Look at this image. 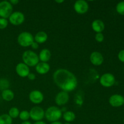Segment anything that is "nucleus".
I'll return each mask as SVG.
<instances>
[{"label": "nucleus", "instance_id": "nucleus-1", "mask_svg": "<svg viewBox=\"0 0 124 124\" xmlns=\"http://www.w3.org/2000/svg\"><path fill=\"white\" fill-rule=\"evenodd\" d=\"M53 81L62 91L70 92L73 91L78 85L76 76L69 70L64 69H58L53 75Z\"/></svg>", "mask_w": 124, "mask_h": 124}, {"label": "nucleus", "instance_id": "nucleus-2", "mask_svg": "<svg viewBox=\"0 0 124 124\" xmlns=\"http://www.w3.org/2000/svg\"><path fill=\"white\" fill-rule=\"evenodd\" d=\"M23 63L26 64L28 67H35L39 63L38 55L35 52L31 50H26L22 55Z\"/></svg>", "mask_w": 124, "mask_h": 124}, {"label": "nucleus", "instance_id": "nucleus-3", "mask_svg": "<svg viewBox=\"0 0 124 124\" xmlns=\"http://www.w3.org/2000/svg\"><path fill=\"white\" fill-rule=\"evenodd\" d=\"M62 117V110L56 106H51L45 111V117L51 122L58 121Z\"/></svg>", "mask_w": 124, "mask_h": 124}, {"label": "nucleus", "instance_id": "nucleus-4", "mask_svg": "<svg viewBox=\"0 0 124 124\" xmlns=\"http://www.w3.org/2000/svg\"><path fill=\"white\" fill-rule=\"evenodd\" d=\"M18 44L23 47H29L34 42V37L32 34L28 31L21 32L17 38Z\"/></svg>", "mask_w": 124, "mask_h": 124}, {"label": "nucleus", "instance_id": "nucleus-5", "mask_svg": "<svg viewBox=\"0 0 124 124\" xmlns=\"http://www.w3.org/2000/svg\"><path fill=\"white\" fill-rule=\"evenodd\" d=\"M13 13V6L8 1H2L0 2V18H9Z\"/></svg>", "mask_w": 124, "mask_h": 124}, {"label": "nucleus", "instance_id": "nucleus-6", "mask_svg": "<svg viewBox=\"0 0 124 124\" xmlns=\"http://www.w3.org/2000/svg\"><path fill=\"white\" fill-rule=\"evenodd\" d=\"M29 114L30 118L36 122L41 121L45 117V111L40 107L35 106L31 108L30 111H29Z\"/></svg>", "mask_w": 124, "mask_h": 124}, {"label": "nucleus", "instance_id": "nucleus-7", "mask_svg": "<svg viewBox=\"0 0 124 124\" xmlns=\"http://www.w3.org/2000/svg\"><path fill=\"white\" fill-rule=\"evenodd\" d=\"M99 82L102 86L108 88L115 85L116 82V78L113 74L110 73H106L101 76Z\"/></svg>", "mask_w": 124, "mask_h": 124}, {"label": "nucleus", "instance_id": "nucleus-8", "mask_svg": "<svg viewBox=\"0 0 124 124\" xmlns=\"http://www.w3.org/2000/svg\"><path fill=\"white\" fill-rule=\"evenodd\" d=\"M10 23L13 25H21L25 21V16L21 12H14L8 18Z\"/></svg>", "mask_w": 124, "mask_h": 124}, {"label": "nucleus", "instance_id": "nucleus-9", "mask_svg": "<svg viewBox=\"0 0 124 124\" xmlns=\"http://www.w3.org/2000/svg\"><path fill=\"white\" fill-rule=\"evenodd\" d=\"M89 8L88 2L84 0H78L74 4V10L78 14L87 13Z\"/></svg>", "mask_w": 124, "mask_h": 124}, {"label": "nucleus", "instance_id": "nucleus-10", "mask_svg": "<svg viewBox=\"0 0 124 124\" xmlns=\"http://www.w3.org/2000/svg\"><path fill=\"white\" fill-rule=\"evenodd\" d=\"M108 102L110 105L113 107H120L124 105V97L119 94H113L109 98Z\"/></svg>", "mask_w": 124, "mask_h": 124}, {"label": "nucleus", "instance_id": "nucleus-11", "mask_svg": "<svg viewBox=\"0 0 124 124\" xmlns=\"http://www.w3.org/2000/svg\"><path fill=\"white\" fill-rule=\"evenodd\" d=\"M29 99L34 104H39L44 101V94L40 91L35 90L29 94Z\"/></svg>", "mask_w": 124, "mask_h": 124}, {"label": "nucleus", "instance_id": "nucleus-12", "mask_svg": "<svg viewBox=\"0 0 124 124\" xmlns=\"http://www.w3.org/2000/svg\"><path fill=\"white\" fill-rule=\"evenodd\" d=\"M69 101V94L67 92L61 91L55 97V103L58 106H62L67 104Z\"/></svg>", "mask_w": 124, "mask_h": 124}, {"label": "nucleus", "instance_id": "nucleus-13", "mask_svg": "<svg viewBox=\"0 0 124 124\" xmlns=\"http://www.w3.org/2000/svg\"><path fill=\"white\" fill-rule=\"evenodd\" d=\"M90 60L93 65L99 66L104 62V56L99 52H93L90 56Z\"/></svg>", "mask_w": 124, "mask_h": 124}, {"label": "nucleus", "instance_id": "nucleus-14", "mask_svg": "<svg viewBox=\"0 0 124 124\" xmlns=\"http://www.w3.org/2000/svg\"><path fill=\"white\" fill-rule=\"evenodd\" d=\"M15 70L17 75L21 78L27 77L29 74L30 73L29 67L23 62H20L17 64Z\"/></svg>", "mask_w": 124, "mask_h": 124}, {"label": "nucleus", "instance_id": "nucleus-15", "mask_svg": "<svg viewBox=\"0 0 124 124\" xmlns=\"http://www.w3.org/2000/svg\"><path fill=\"white\" fill-rule=\"evenodd\" d=\"M35 69L38 73L40 75H46L50 71V67L48 63L41 62L35 66Z\"/></svg>", "mask_w": 124, "mask_h": 124}, {"label": "nucleus", "instance_id": "nucleus-16", "mask_svg": "<svg viewBox=\"0 0 124 124\" xmlns=\"http://www.w3.org/2000/svg\"><path fill=\"white\" fill-rule=\"evenodd\" d=\"M92 29L97 33H102L105 29V24L101 19H95L92 23Z\"/></svg>", "mask_w": 124, "mask_h": 124}, {"label": "nucleus", "instance_id": "nucleus-17", "mask_svg": "<svg viewBox=\"0 0 124 124\" xmlns=\"http://www.w3.org/2000/svg\"><path fill=\"white\" fill-rule=\"evenodd\" d=\"M51 52L47 48H44L41 50L39 54V59L42 62H47L51 58Z\"/></svg>", "mask_w": 124, "mask_h": 124}, {"label": "nucleus", "instance_id": "nucleus-18", "mask_svg": "<svg viewBox=\"0 0 124 124\" xmlns=\"http://www.w3.org/2000/svg\"><path fill=\"white\" fill-rule=\"evenodd\" d=\"M48 35L45 31H41L38 32L34 37V41L38 44H43L47 41Z\"/></svg>", "mask_w": 124, "mask_h": 124}, {"label": "nucleus", "instance_id": "nucleus-19", "mask_svg": "<svg viewBox=\"0 0 124 124\" xmlns=\"http://www.w3.org/2000/svg\"><path fill=\"white\" fill-rule=\"evenodd\" d=\"M1 96L4 101L10 102L13 100L15 97V94L12 90L10 89H6L2 91L1 93Z\"/></svg>", "mask_w": 124, "mask_h": 124}, {"label": "nucleus", "instance_id": "nucleus-20", "mask_svg": "<svg viewBox=\"0 0 124 124\" xmlns=\"http://www.w3.org/2000/svg\"><path fill=\"white\" fill-rule=\"evenodd\" d=\"M62 117L66 122H72L76 119V115L71 111H66L62 115Z\"/></svg>", "mask_w": 124, "mask_h": 124}, {"label": "nucleus", "instance_id": "nucleus-21", "mask_svg": "<svg viewBox=\"0 0 124 124\" xmlns=\"http://www.w3.org/2000/svg\"><path fill=\"white\" fill-rule=\"evenodd\" d=\"M12 119L8 114L0 115V124H12Z\"/></svg>", "mask_w": 124, "mask_h": 124}, {"label": "nucleus", "instance_id": "nucleus-22", "mask_svg": "<svg viewBox=\"0 0 124 124\" xmlns=\"http://www.w3.org/2000/svg\"><path fill=\"white\" fill-rule=\"evenodd\" d=\"M19 110L18 108L16 107H12L8 111V115L10 116L12 119H15L19 117Z\"/></svg>", "mask_w": 124, "mask_h": 124}, {"label": "nucleus", "instance_id": "nucleus-23", "mask_svg": "<svg viewBox=\"0 0 124 124\" xmlns=\"http://www.w3.org/2000/svg\"><path fill=\"white\" fill-rule=\"evenodd\" d=\"M10 86L9 81L5 78H2L0 79V89L2 91L4 90L8 89V87Z\"/></svg>", "mask_w": 124, "mask_h": 124}, {"label": "nucleus", "instance_id": "nucleus-24", "mask_svg": "<svg viewBox=\"0 0 124 124\" xmlns=\"http://www.w3.org/2000/svg\"><path fill=\"white\" fill-rule=\"evenodd\" d=\"M19 117L23 121H27L30 119V114L29 111L27 110H23L19 113Z\"/></svg>", "mask_w": 124, "mask_h": 124}, {"label": "nucleus", "instance_id": "nucleus-25", "mask_svg": "<svg viewBox=\"0 0 124 124\" xmlns=\"http://www.w3.org/2000/svg\"><path fill=\"white\" fill-rule=\"evenodd\" d=\"M116 10L121 15L124 16V1L118 2L116 6Z\"/></svg>", "mask_w": 124, "mask_h": 124}, {"label": "nucleus", "instance_id": "nucleus-26", "mask_svg": "<svg viewBox=\"0 0 124 124\" xmlns=\"http://www.w3.org/2000/svg\"><path fill=\"white\" fill-rule=\"evenodd\" d=\"M8 25V21L7 19L0 18V30H4Z\"/></svg>", "mask_w": 124, "mask_h": 124}, {"label": "nucleus", "instance_id": "nucleus-27", "mask_svg": "<svg viewBox=\"0 0 124 124\" xmlns=\"http://www.w3.org/2000/svg\"><path fill=\"white\" fill-rule=\"evenodd\" d=\"M96 41L98 42H102L104 40V36L102 33H98L95 35Z\"/></svg>", "mask_w": 124, "mask_h": 124}, {"label": "nucleus", "instance_id": "nucleus-28", "mask_svg": "<svg viewBox=\"0 0 124 124\" xmlns=\"http://www.w3.org/2000/svg\"><path fill=\"white\" fill-rule=\"evenodd\" d=\"M117 58L120 61L124 63V49L119 52L118 54H117Z\"/></svg>", "mask_w": 124, "mask_h": 124}, {"label": "nucleus", "instance_id": "nucleus-29", "mask_svg": "<svg viewBox=\"0 0 124 124\" xmlns=\"http://www.w3.org/2000/svg\"><path fill=\"white\" fill-rule=\"evenodd\" d=\"M27 78L31 80V81H33V80H35V78H36V76H35V75L34 73H30L29 74V75L27 76Z\"/></svg>", "mask_w": 124, "mask_h": 124}, {"label": "nucleus", "instance_id": "nucleus-30", "mask_svg": "<svg viewBox=\"0 0 124 124\" xmlns=\"http://www.w3.org/2000/svg\"><path fill=\"white\" fill-rule=\"evenodd\" d=\"M30 46H31V47L33 48V49L36 50L39 47V44H38L37 42L34 41V42L31 44V45Z\"/></svg>", "mask_w": 124, "mask_h": 124}, {"label": "nucleus", "instance_id": "nucleus-31", "mask_svg": "<svg viewBox=\"0 0 124 124\" xmlns=\"http://www.w3.org/2000/svg\"><path fill=\"white\" fill-rule=\"evenodd\" d=\"M9 2L12 6H13V5H16L17 4L19 3V1H18V0H11Z\"/></svg>", "mask_w": 124, "mask_h": 124}, {"label": "nucleus", "instance_id": "nucleus-32", "mask_svg": "<svg viewBox=\"0 0 124 124\" xmlns=\"http://www.w3.org/2000/svg\"><path fill=\"white\" fill-rule=\"evenodd\" d=\"M33 124H46V122H43V121H38V122H36Z\"/></svg>", "mask_w": 124, "mask_h": 124}, {"label": "nucleus", "instance_id": "nucleus-33", "mask_svg": "<svg viewBox=\"0 0 124 124\" xmlns=\"http://www.w3.org/2000/svg\"><path fill=\"white\" fill-rule=\"evenodd\" d=\"M21 124H31L30 122H29V121H23V122Z\"/></svg>", "mask_w": 124, "mask_h": 124}, {"label": "nucleus", "instance_id": "nucleus-34", "mask_svg": "<svg viewBox=\"0 0 124 124\" xmlns=\"http://www.w3.org/2000/svg\"><path fill=\"white\" fill-rule=\"evenodd\" d=\"M51 124H63L61 122H59V121H55V122H53L51 123Z\"/></svg>", "mask_w": 124, "mask_h": 124}, {"label": "nucleus", "instance_id": "nucleus-35", "mask_svg": "<svg viewBox=\"0 0 124 124\" xmlns=\"http://www.w3.org/2000/svg\"><path fill=\"white\" fill-rule=\"evenodd\" d=\"M55 2L56 3H62L64 2V0H61V1H55Z\"/></svg>", "mask_w": 124, "mask_h": 124}, {"label": "nucleus", "instance_id": "nucleus-36", "mask_svg": "<svg viewBox=\"0 0 124 124\" xmlns=\"http://www.w3.org/2000/svg\"><path fill=\"white\" fill-rule=\"evenodd\" d=\"M64 124H71L69 123V122H65V123Z\"/></svg>", "mask_w": 124, "mask_h": 124}, {"label": "nucleus", "instance_id": "nucleus-37", "mask_svg": "<svg viewBox=\"0 0 124 124\" xmlns=\"http://www.w3.org/2000/svg\"></svg>", "mask_w": 124, "mask_h": 124}, {"label": "nucleus", "instance_id": "nucleus-38", "mask_svg": "<svg viewBox=\"0 0 124 124\" xmlns=\"http://www.w3.org/2000/svg\"></svg>", "mask_w": 124, "mask_h": 124}]
</instances>
